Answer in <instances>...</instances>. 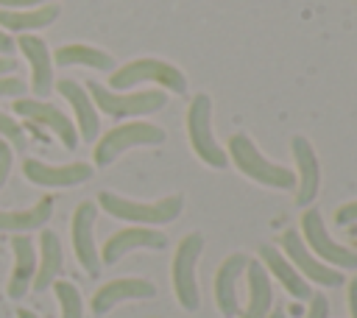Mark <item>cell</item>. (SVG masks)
I'll return each instance as SVG.
<instances>
[{
	"label": "cell",
	"instance_id": "3",
	"mask_svg": "<svg viewBox=\"0 0 357 318\" xmlns=\"http://www.w3.org/2000/svg\"><path fill=\"white\" fill-rule=\"evenodd\" d=\"M201 254H204V237L198 232L184 234L176 245V254H173V268H170L173 296H176L178 307L187 312H195L201 307V287L195 279V268H198Z\"/></svg>",
	"mask_w": 357,
	"mask_h": 318
},
{
	"label": "cell",
	"instance_id": "20",
	"mask_svg": "<svg viewBox=\"0 0 357 318\" xmlns=\"http://www.w3.org/2000/svg\"><path fill=\"white\" fill-rule=\"evenodd\" d=\"M56 89H59V92L70 100V106L75 109L81 137H84L86 142H92V139L98 137V131H100V117H98L95 103L89 100V92H86L84 86H78L75 81H70V78H61V81L56 84Z\"/></svg>",
	"mask_w": 357,
	"mask_h": 318
},
{
	"label": "cell",
	"instance_id": "14",
	"mask_svg": "<svg viewBox=\"0 0 357 318\" xmlns=\"http://www.w3.org/2000/svg\"><path fill=\"white\" fill-rule=\"evenodd\" d=\"M248 257L234 251L229 257H223V262L215 271V304L220 310L223 318H234L240 315V301H237V279L245 273Z\"/></svg>",
	"mask_w": 357,
	"mask_h": 318
},
{
	"label": "cell",
	"instance_id": "17",
	"mask_svg": "<svg viewBox=\"0 0 357 318\" xmlns=\"http://www.w3.org/2000/svg\"><path fill=\"white\" fill-rule=\"evenodd\" d=\"M22 173H25L28 181L42 184V187H73V184H81V181L92 179V167L86 162H73V165L53 167V165L36 162V159H25Z\"/></svg>",
	"mask_w": 357,
	"mask_h": 318
},
{
	"label": "cell",
	"instance_id": "28",
	"mask_svg": "<svg viewBox=\"0 0 357 318\" xmlns=\"http://www.w3.org/2000/svg\"><path fill=\"white\" fill-rule=\"evenodd\" d=\"M307 301H310V307H307L304 318H329V298L324 293H312Z\"/></svg>",
	"mask_w": 357,
	"mask_h": 318
},
{
	"label": "cell",
	"instance_id": "8",
	"mask_svg": "<svg viewBox=\"0 0 357 318\" xmlns=\"http://www.w3.org/2000/svg\"><path fill=\"white\" fill-rule=\"evenodd\" d=\"M165 142V131L153 123H123L112 131H106L95 145V165L106 167L112 165L123 151L137 145H159Z\"/></svg>",
	"mask_w": 357,
	"mask_h": 318
},
{
	"label": "cell",
	"instance_id": "18",
	"mask_svg": "<svg viewBox=\"0 0 357 318\" xmlns=\"http://www.w3.org/2000/svg\"><path fill=\"white\" fill-rule=\"evenodd\" d=\"M245 285H248V301L245 310H240V318H268V312L273 310V285L262 262L248 259Z\"/></svg>",
	"mask_w": 357,
	"mask_h": 318
},
{
	"label": "cell",
	"instance_id": "12",
	"mask_svg": "<svg viewBox=\"0 0 357 318\" xmlns=\"http://www.w3.org/2000/svg\"><path fill=\"white\" fill-rule=\"evenodd\" d=\"M11 109H14L20 117L31 120V123L47 126V128L64 142V148L73 151V148L78 145V131H75L73 120H70L64 112H59L56 106H50V103H45V100H33V98H20V100H14Z\"/></svg>",
	"mask_w": 357,
	"mask_h": 318
},
{
	"label": "cell",
	"instance_id": "23",
	"mask_svg": "<svg viewBox=\"0 0 357 318\" xmlns=\"http://www.w3.org/2000/svg\"><path fill=\"white\" fill-rule=\"evenodd\" d=\"M59 17V6L53 3H45V6H36V8H0V28H8V31H36V28H45L50 25L53 20Z\"/></svg>",
	"mask_w": 357,
	"mask_h": 318
},
{
	"label": "cell",
	"instance_id": "16",
	"mask_svg": "<svg viewBox=\"0 0 357 318\" xmlns=\"http://www.w3.org/2000/svg\"><path fill=\"white\" fill-rule=\"evenodd\" d=\"M259 262H262V268L268 271V276H273L296 301H307L310 296H312V287H310V282L287 262V257L276 248V245H268V243H262L259 245Z\"/></svg>",
	"mask_w": 357,
	"mask_h": 318
},
{
	"label": "cell",
	"instance_id": "35",
	"mask_svg": "<svg viewBox=\"0 0 357 318\" xmlns=\"http://www.w3.org/2000/svg\"><path fill=\"white\" fill-rule=\"evenodd\" d=\"M11 70H14V59L0 56V75H6V73H11Z\"/></svg>",
	"mask_w": 357,
	"mask_h": 318
},
{
	"label": "cell",
	"instance_id": "2",
	"mask_svg": "<svg viewBox=\"0 0 357 318\" xmlns=\"http://www.w3.org/2000/svg\"><path fill=\"white\" fill-rule=\"evenodd\" d=\"M226 153L231 156V162L237 165V170L243 176H248L251 181H257L262 187H273V190H293L296 187V173H290V167H282V165L268 162L257 151V145L251 142V137H245L243 131H237V134L229 137Z\"/></svg>",
	"mask_w": 357,
	"mask_h": 318
},
{
	"label": "cell",
	"instance_id": "25",
	"mask_svg": "<svg viewBox=\"0 0 357 318\" xmlns=\"http://www.w3.org/2000/svg\"><path fill=\"white\" fill-rule=\"evenodd\" d=\"M56 64L61 67H92V70H112V56L92 47V45H81V42H73V45H64L56 50Z\"/></svg>",
	"mask_w": 357,
	"mask_h": 318
},
{
	"label": "cell",
	"instance_id": "34",
	"mask_svg": "<svg viewBox=\"0 0 357 318\" xmlns=\"http://www.w3.org/2000/svg\"><path fill=\"white\" fill-rule=\"evenodd\" d=\"M11 50H14V42H11V36H8V33L0 28V53L6 56V53H11Z\"/></svg>",
	"mask_w": 357,
	"mask_h": 318
},
{
	"label": "cell",
	"instance_id": "13",
	"mask_svg": "<svg viewBox=\"0 0 357 318\" xmlns=\"http://www.w3.org/2000/svg\"><path fill=\"white\" fill-rule=\"evenodd\" d=\"M165 245H167V237H165L162 232H156V229H151V226H128V229L114 232V234L103 243V248H100V262H103V265H114L120 257H126V254L134 251V248H153V251H159V248H165Z\"/></svg>",
	"mask_w": 357,
	"mask_h": 318
},
{
	"label": "cell",
	"instance_id": "30",
	"mask_svg": "<svg viewBox=\"0 0 357 318\" xmlns=\"http://www.w3.org/2000/svg\"><path fill=\"white\" fill-rule=\"evenodd\" d=\"M28 86L20 81V78H6V75H0V98H11V95H22Z\"/></svg>",
	"mask_w": 357,
	"mask_h": 318
},
{
	"label": "cell",
	"instance_id": "1",
	"mask_svg": "<svg viewBox=\"0 0 357 318\" xmlns=\"http://www.w3.org/2000/svg\"><path fill=\"white\" fill-rule=\"evenodd\" d=\"M98 204L103 212H109L117 220H128L134 226H159V223H170L181 215L184 209V198L181 195H167L159 201H134V198H123L114 195L109 190L98 192Z\"/></svg>",
	"mask_w": 357,
	"mask_h": 318
},
{
	"label": "cell",
	"instance_id": "10",
	"mask_svg": "<svg viewBox=\"0 0 357 318\" xmlns=\"http://www.w3.org/2000/svg\"><path fill=\"white\" fill-rule=\"evenodd\" d=\"M95 215H98V206H95L92 201H81V204L75 206L73 223H70L75 259H78V265H84V271H86L89 276H98V271H100V254H98L95 237H92Z\"/></svg>",
	"mask_w": 357,
	"mask_h": 318
},
{
	"label": "cell",
	"instance_id": "9",
	"mask_svg": "<svg viewBox=\"0 0 357 318\" xmlns=\"http://www.w3.org/2000/svg\"><path fill=\"white\" fill-rule=\"evenodd\" d=\"M279 243H282V254L287 257V262H290L307 282L321 285V287H337V285L343 282L340 271L332 268V265H326V262H321V259L304 245V240H301V234H298L296 229H284V232L279 234Z\"/></svg>",
	"mask_w": 357,
	"mask_h": 318
},
{
	"label": "cell",
	"instance_id": "22",
	"mask_svg": "<svg viewBox=\"0 0 357 318\" xmlns=\"http://www.w3.org/2000/svg\"><path fill=\"white\" fill-rule=\"evenodd\" d=\"M61 271V243H59V234L45 229L39 234V265H36V273H33V290H45L56 282Z\"/></svg>",
	"mask_w": 357,
	"mask_h": 318
},
{
	"label": "cell",
	"instance_id": "27",
	"mask_svg": "<svg viewBox=\"0 0 357 318\" xmlns=\"http://www.w3.org/2000/svg\"><path fill=\"white\" fill-rule=\"evenodd\" d=\"M0 134H3L6 139H11L14 148H20V151L25 148V134H22V128H20L6 112H0Z\"/></svg>",
	"mask_w": 357,
	"mask_h": 318
},
{
	"label": "cell",
	"instance_id": "38",
	"mask_svg": "<svg viewBox=\"0 0 357 318\" xmlns=\"http://www.w3.org/2000/svg\"><path fill=\"white\" fill-rule=\"evenodd\" d=\"M351 234H354V237H357V226H351Z\"/></svg>",
	"mask_w": 357,
	"mask_h": 318
},
{
	"label": "cell",
	"instance_id": "36",
	"mask_svg": "<svg viewBox=\"0 0 357 318\" xmlns=\"http://www.w3.org/2000/svg\"><path fill=\"white\" fill-rule=\"evenodd\" d=\"M268 318H284V310H282V307H273V310L268 312Z\"/></svg>",
	"mask_w": 357,
	"mask_h": 318
},
{
	"label": "cell",
	"instance_id": "11",
	"mask_svg": "<svg viewBox=\"0 0 357 318\" xmlns=\"http://www.w3.org/2000/svg\"><path fill=\"white\" fill-rule=\"evenodd\" d=\"M290 153L296 159V204L298 206H310L318 195V187H321V165H318V156H315V148L307 137L296 134L290 139Z\"/></svg>",
	"mask_w": 357,
	"mask_h": 318
},
{
	"label": "cell",
	"instance_id": "4",
	"mask_svg": "<svg viewBox=\"0 0 357 318\" xmlns=\"http://www.w3.org/2000/svg\"><path fill=\"white\" fill-rule=\"evenodd\" d=\"M145 81L159 84V86H165L170 92H178V95L187 89V78L176 64H170L165 59H151V56L148 59H134L128 64H120L112 73L109 86L128 89V86H137V84H145Z\"/></svg>",
	"mask_w": 357,
	"mask_h": 318
},
{
	"label": "cell",
	"instance_id": "7",
	"mask_svg": "<svg viewBox=\"0 0 357 318\" xmlns=\"http://www.w3.org/2000/svg\"><path fill=\"white\" fill-rule=\"evenodd\" d=\"M301 240H304V245L321 259V262H326V265H332V268H346V271H357V251H351V248H346V245H340V243H335L332 237H329V232H326V226H324V218H321V212L315 209V206H304V215H301Z\"/></svg>",
	"mask_w": 357,
	"mask_h": 318
},
{
	"label": "cell",
	"instance_id": "15",
	"mask_svg": "<svg viewBox=\"0 0 357 318\" xmlns=\"http://www.w3.org/2000/svg\"><path fill=\"white\" fill-rule=\"evenodd\" d=\"M156 296V287L153 282L148 279H139V276H123V279H112L106 282L103 287L95 290L92 296V312L95 315H103L109 312L114 304L120 301H131V298H153Z\"/></svg>",
	"mask_w": 357,
	"mask_h": 318
},
{
	"label": "cell",
	"instance_id": "24",
	"mask_svg": "<svg viewBox=\"0 0 357 318\" xmlns=\"http://www.w3.org/2000/svg\"><path fill=\"white\" fill-rule=\"evenodd\" d=\"M53 212V198L42 195L31 209L22 212H0V232H31L45 226V220H50Z\"/></svg>",
	"mask_w": 357,
	"mask_h": 318
},
{
	"label": "cell",
	"instance_id": "21",
	"mask_svg": "<svg viewBox=\"0 0 357 318\" xmlns=\"http://www.w3.org/2000/svg\"><path fill=\"white\" fill-rule=\"evenodd\" d=\"M11 251H14V271L8 279V296L11 298H22L33 282L36 273V254H33V240H28L25 234H14L11 237Z\"/></svg>",
	"mask_w": 357,
	"mask_h": 318
},
{
	"label": "cell",
	"instance_id": "5",
	"mask_svg": "<svg viewBox=\"0 0 357 318\" xmlns=\"http://www.w3.org/2000/svg\"><path fill=\"white\" fill-rule=\"evenodd\" d=\"M89 95L95 100V109H100L109 117H137L165 109L167 95L162 89H142V92H114L98 81H89Z\"/></svg>",
	"mask_w": 357,
	"mask_h": 318
},
{
	"label": "cell",
	"instance_id": "6",
	"mask_svg": "<svg viewBox=\"0 0 357 318\" xmlns=\"http://www.w3.org/2000/svg\"><path fill=\"white\" fill-rule=\"evenodd\" d=\"M187 137H190V145H192L195 156L204 165L226 167L229 153H223V148L218 145V139L212 134V100L204 92H198L187 106Z\"/></svg>",
	"mask_w": 357,
	"mask_h": 318
},
{
	"label": "cell",
	"instance_id": "31",
	"mask_svg": "<svg viewBox=\"0 0 357 318\" xmlns=\"http://www.w3.org/2000/svg\"><path fill=\"white\" fill-rule=\"evenodd\" d=\"M8 173H11V145L6 139H0V187L6 184Z\"/></svg>",
	"mask_w": 357,
	"mask_h": 318
},
{
	"label": "cell",
	"instance_id": "37",
	"mask_svg": "<svg viewBox=\"0 0 357 318\" xmlns=\"http://www.w3.org/2000/svg\"><path fill=\"white\" fill-rule=\"evenodd\" d=\"M17 318H36V315H33L31 310H20V312H17Z\"/></svg>",
	"mask_w": 357,
	"mask_h": 318
},
{
	"label": "cell",
	"instance_id": "33",
	"mask_svg": "<svg viewBox=\"0 0 357 318\" xmlns=\"http://www.w3.org/2000/svg\"><path fill=\"white\" fill-rule=\"evenodd\" d=\"M349 312H351V318H357V273L349 282Z\"/></svg>",
	"mask_w": 357,
	"mask_h": 318
},
{
	"label": "cell",
	"instance_id": "26",
	"mask_svg": "<svg viewBox=\"0 0 357 318\" xmlns=\"http://www.w3.org/2000/svg\"><path fill=\"white\" fill-rule=\"evenodd\" d=\"M53 290H56V298H59V307H61V318H84V304H81V293L73 282H53Z\"/></svg>",
	"mask_w": 357,
	"mask_h": 318
},
{
	"label": "cell",
	"instance_id": "19",
	"mask_svg": "<svg viewBox=\"0 0 357 318\" xmlns=\"http://www.w3.org/2000/svg\"><path fill=\"white\" fill-rule=\"evenodd\" d=\"M17 45L25 53V59L31 61V89H33V95L45 98L53 89V64H50V50L45 45V39H39L33 33H25V36L17 39Z\"/></svg>",
	"mask_w": 357,
	"mask_h": 318
},
{
	"label": "cell",
	"instance_id": "32",
	"mask_svg": "<svg viewBox=\"0 0 357 318\" xmlns=\"http://www.w3.org/2000/svg\"><path fill=\"white\" fill-rule=\"evenodd\" d=\"M45 3L47 0H0V8H36Z\"/></svg>",
	"mask_w": 357,
	"mask_h": 318
},
{
	"label": "cell",
	"instance_id": "29",
	"mask_svg": "<svg viewBox=\"0 0 357 318\" xmlns=\"http://www.w3.org/2000/svg\"><path fill=\"white\" fill-rule=\"evenodd\" d=\"M335 223H337V226H351V223H357V201H349V204L337 206Z\"/></svg>",
	"mask_w": 357,
	"mask_h": 318
}]
</instances>
